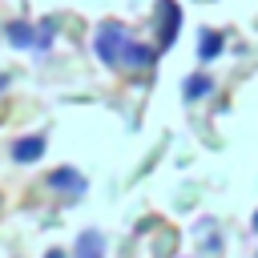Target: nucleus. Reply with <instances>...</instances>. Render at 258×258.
<instances>
[{
	"label": "nucleus",
	"mask_w": 258,
	"mask_h": 258,
	"mask_svg": "<svg viewBox=\"0 0 258 258\" xmlns=\"http://www.w3.org/2000/svg\"><path fill=\"white\" fill-rule=\"evenodd\" d=\"M117 40H121V36H117V24H105V28H101V36H97V52H101L109 64L117 60Z\"/></svg>",
	"instance_id": "f257e3e1"
},
{
	"label": "nucleus",
	"mask_w": 258,
	"mask_h": 258,
	"mask_svg": "<svg viewBox=\"0 0 258 258\" xmlns=\"http://www.w3.org/2000/svg\"><path fill=\"white\" fill-rule=\"evenodd\" d=\"M36 153H40V137H36V141H20V145H16V157H20V161H28V157H36Z\"/></svg>",
	"instance_id": "f03ea898"
},
{
	"label": "nucleus",
	"mask_w": 258,
	"mask_h": 258,
	"mask_svg": "<svg viewBox=\"0 0 258 258\" xmlns=\"http://www.w3.org/2000/svg\"><path fill=\"white\" fill-rule=\"evenodd\" d=\"M254 226H258V214H254Z\"/></svg>",
	"instance_id": "20e7f679"
},
{
	"label": "nucleus",
	"mask_w": 258,
	"mask_h": 258,
	"mask_svg": "<svg viewBox=\"0 0 258 258\" xmlns=\"http://www.w3.org/2000/svg\"><path fill=\"white\" fill-rule=\"evenodd\" d=\"M185 89H189V93H206V89H210V81H206V77H198V81H189Z\"/></svg>",
	"instance_id": "7ed1b4c3"
}]
</instances>
